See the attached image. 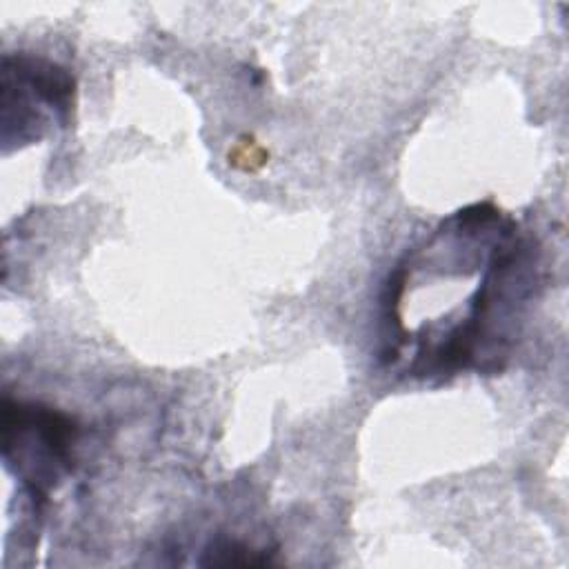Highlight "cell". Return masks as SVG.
<instances>
[{"mask_svg": "<svg viewBox=\"0 0 569 569\" xmlns=\"http://www.w3.org/2000/svg\"><path fill=\"white\" fill-rule=\"evenodd\" d=\"M76 436L78 427L69 416L42 405L4 400V462L16 469L33 500H42L47 489L69 471Z\"/></svg>", "mask_w": 569, "mask_h": 569, "instance_id": "1", "label": "cell"}]
</instances>
